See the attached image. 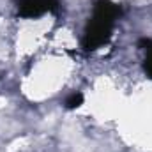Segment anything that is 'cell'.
Listing matches in <instances>:
<instances>
[{"label":"cell","instance_id":"obj_1","mask_svg":"<svg viewBox=\"0 0 152 152\" xmlns=\"http://www.w3.org/2000/svg\"><path fill=\"white\" fill-rule=\"evenodd\" d=\"M120 12H122L120 5L112 0H96L92 18L88 20L81 39V46L85 51H94L104 46L112 39L113 25Z\"/></svg>","mask_w":152,"mask_h":152},{"label":"cell","instance_id":"obj_2","mask_svg":"<svg viewBox=\"0 0 152 152\" xmlns=\"http://www.w3.org/2000/svg\"><path fill=\"white\" fill-rule=\"evenodd\" d=\"M57 0H18V14L21 18H41L46 12H55Z\"/></svg>","mask_w":152,"mask_h":152},{"label":"cell","instance_id":"obj_3","mask_svg":"<svg viewBox=\"0 0 152 152\" xmlns=\"http://www.w3.org/2000/svg\"><path fill=\"white\" fill-rule=\"evenodd\" d=\"M143 50H145V62H143V69L149 78H152V39H140L138 42Z\"/></svg>","mask_w":152,"mask_h":152},{"label":"cell","instance_id":"obj_4","mask_svg":"<svg viewBox=\"0 0 152 152\" xmlns=\"http://www.w3.org/2000/svg\"><path fill=\"white\" fill-rule=\"evenodd\" d=\"M81 104H83V94H81V92H75V94H71V96L66 99V108H67V110L80 108Z\"/></svg>","mask_w":152,"mask_h":152}]
</instances>
